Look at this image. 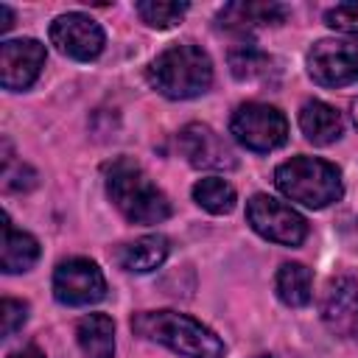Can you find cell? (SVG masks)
Segmentation results:
<instances>
[{
	"mask_svg": "<svg viewBox=\"0 0 358 358\" xmlns=\"http://www.w3.org/2000/svg\"><path fill=\"white\" fill-rule=\"evenodd\" d=\"M288 17V8L282 3H227L218 14V25L224 31H235V34H246L263 25H280Z\"/></svg>",
	"mask_w": 358,
	"mask_h": 358,
	"instance_id": "cell-13",
	"label": "cell"
},
{
	"mask_svg": "<svg viewBox=\"0 0 358 358\" xmlns=\"http://www.w3.org/2000/svg\"><path fill=\"white\" fill-rule=\"evenodd\" d=\"M148 81L157 92L173 101L196 98L210 90L213 84V62L207 50L193 42H179L165 48L148 64Z\"/></svg>",
	"mask_w": 358,
	"mask_h": 358,
	"instance_id": "cell-3",
	"label": "cell"
},
{
	"mask_svg": "<svg viewBox=\"0 0 358 358\" xmlns=\"http://www.w3.org/2000/svg\"><path fill=\"white\" fill-rule=\"evenodd\" d=\"M76 336L87 358H115V324L106 313H87L78 322Z\"/></svg>",
	"mask_w": 358,
	"mask_h": 358,
	"instance_id": "cell-17",
	"label": "cell"
},
{
	"mask_svg": "<svg viewBox=\"0 0 358 358\" xmlns=\"http://www.w3.org/2000/svg\"><path fill=\"white\" fill-rule=\"evenodd\" d=\"M324 22L338 34L358 36V3H338V6L327 8Z\"/></svg>",
	"mask_w": 358,
	"mask_h": 358,
	"instance_id": "cell-22",
	"label": "cell"
},
{
	"mask_svg": "<svg viewBox=\"0 0 358 358\" xmlns=\"http://www.w3.org/2000/svg\"><path fill=\"white\" fill-rule=\"evenodd\" d=\"M106 193L131 224H159L171 215L168 196L145 176V171L120 157L106 165Z\"/></svg>",
	"mask_w": 358,
	"mask_h": 358,
	"instance_id": "cell-2",
	"label": "cell"
},
{
	"mask_svg": "<svg viewBox=\"0 0 358 358\" xmlns=\"http://www.w3.org/2000/svg\"><path fill=\"white\" fill-rule=\"evenodd\" d=\"M179 148H182L185 159L193 168H207V171H229V168H235L232 148L207 123H187L179 131Z\"/></svg>",
	"mask_w": 358,
	"mask_h": 358,
	"instance_id": "cell-11",
	"label": "cell"
},
{
	"mask_svg": "<svg viewBox=\"0 0 358 358\" xmlns=\"http://www.w3.org/2000/svg\"><path fill=\"white\" fill-rule=\"evenodd\" d=\"M271 64H274V59H271L268 53H263V50L252 48V45L235 48V50L229 53V70H232V76H235V78H241V81L266 78V76L274 70Z\"/></svg>",
	"mask_w": 358,
	"mask_h": 358,
	"instance_id": "cell-20",
	"label": "cell"
},
{
	"mask_svg": "<svg viewBox=\"0 0 358 358\" xmlns=\"http://www.w3.org/2000/svg\"><path fill=\"white\" fill-rule=\"evenodd\" d=\"M48 34H50V42L56 45V50L76 62H92L103 50V28L81 11L59 14L50 22Z\"/></svg>",
	"mask_w": 358,
	"mask_h": 358,
	"instance_id": "cell-8",
	"label": "cell"
},
{
	"mask_svg": "<svg viewBox=\"0 0 358 358\" xmlns=\"http://www.w3.org/2000/svg\"><path fill=\"white\" fill-rule=\"evenodd\" d=\"M299 129L313 145H330L341 137V115L324 101H308L299 109Z\"/></svg>",
	"mask_w": 358,
	"mask_h": 358,
	"instance_id": "cell-15",
	"label": "cell"
},
{
	"mask_svg": "<svg viewBox=\"0 0 358 358\" xmlns=\"http://www.w3.org/2000/svg\"><path fill=\"white\" fill-rule=\"evenodd\" d=\"M53 296L62 305L84 308L95 305L106 296V280L98 268V263L87 257H67L53 271Z\"/></svg>",
	"mask_w": 358,
	"mask_h": 358,
	"instance_id": "cell-7",
	"label": "cell"
},
{
	"mask_svg": "<svg viewBox=\"0 0 358 358\" xmlns=\"http://www.w3.org/2000/svg\"><path fill=\"white\" fill-rule=\"evenodd\" d=\"M308 73L322 87H347L358 81V45L322 39L308 50Z\"/></svg>",
	"mask_w": 358,
	"mask_h": 358,
	"instance_id": "cell-9",
	"label": "cell"
},
{
	"mask_svg": "<svg viewBox=\"0 0 358 358\" xmlns=\"http://www.w3.org/2000/svg\"><path fill=\"white\" fill-rule=\"evenodd\" d=\"M229 134L249 151L266 154L288 140V120L277 106L241 103L229 117Z\"/></svg>",
	"mask_w": 358,
	"mask_h": 358,
	"instance_id": "cell-5",
	"label": "cell"
},
{
	"mask_svg": "<svg viewBox=\"0 0 358 358\" xmlns=\"http://www.w3.org/2000/svg\"><path fill=\"white\" fill-rule=\"evenodd\" d=\"M193 201L213 213V215H227L235 210V187L227 182V179H218V176H207V179H199L193 185Z\"/></svg>",
	"mask_w": 358,
	"mask_h": 358,
	"instance_id": "cell-19",
	"label": "cell"
},
{
	"mask_svg": "<svg viewBox=\"0 0 358 358\" xmlns=\"http://www.w3.org/2000/svg\"><path fill=\"white\" fill-rule=\"evenodd\" d=\"M131 330L185 358H224V341L199 319L179 310H140L131 316Z\"/></svg>",
	"mask_w": 358,
	"mask_h": 358,
	"instance_id": "cell-1",
	"label": "cell"
},
{
	"mask_svg": "<svg viewBox=\"0 0 358 358\" xmlns=\"http://www.w3.org/2000/svg\"><path fill=\"white\" fill-rule=\"evenodd\" d=\"M257 358H271V355H257Z\"/></svg>",
	"mask_w": 358,
	"mask_h": 358,
	"instance_id": "cell-27",
	"label": "cell"
},
{
	"mask_svg": "<svg viewBox=\"0 0 358 358\" xmlns=\"http://www.w3.org/2000/svg\"><path fill=\"white\" fill-rule=\"evenodd\" d=\"M274 288H277V296H280L288 308H302V305H308L310 296H313V277H310V268L302 266V263H282L280 271H277Z\"/></svg>",
	"mask_w": 358,
	"mask_h": 358,
	"instance_id": "cell-18",
	"label": "cell"
},
{
	"mask_svg": "<svg viewBox=\"0 0 358 358\" xmlns=\"http://www.w3.org/2000/svg\"><path fill=\"white\" fill-rule=\"evenodd\" d=\"M8 358H45V352H42L36 344H25L22 350H14V352H8Z\"/></svg>",
	"mask_w": 358,
	"mask_h": 358,
	"instance_id": "cell-24",
	"label": "cell"
},
{
	"mask_svg": "<svg viewBox=\"0 0 358 358\" xmlns=\"http://www.w3.org/2000/svg\"><path fill=\"white\" fill-rule=\"evenodd\" d=\"M39 260V241L22 229H17L3 213V241H0V266L6 274H20L28 271Z\"/></svg>",
	"mask_w": 358,
	"mask_h": 358,
	"instance_id": "cell-14",
	"label": "cell"
},
{
	"mask_svg": "<svg viewBox=\"0 0 358 358\" xmlns=\"http://www.w3.org/2000/svg\"><path fill=\"white\" fill-rule=\"evenodd\" d=\"M246 221L260 238L282 246H299L308 235V221L294 207L266 193H257L246 201Z\"/></svg>",
	"mask_w": 358,
	"mask_h": 358,
	"instance_id": "cell-6",
	"label": "cell"
},
{
	"mask_svg": "<svg viewBox=\"0 0 358 358\" xmlns=\"http://www.w3.org/2000/svg\"><path fill=\"white\" fill-rule=\"evenodd\" d=\"M137 14L151 28H171L187 14V3H168V0H143L137 3Z\"/></svg>",
	"mask_w": 358,
	"mask_h": 358,
	"instance_id": "cell-21",
	"label": "cell"
},
{
	"mask_svg": "<svg viewBox=\"0 0 358 358\" xmlns=\"http://www.w3.org/2000/svg\"><path fill=\"white\" fill-rule=\"evenodd\" d=\"M168 238L165 235H143L131 243H123L117 249V263L126 271L134 274H148L154 268H159L168 257Z\"/></svg>",
	"mask_w": 358,
	"mask_h": 358,
	"instance_id": "cell-16",
	"label": "cell"
},
{
	"mask_svg": "<svg viewBox=\"0 0 358 358\" xmlns=\"http://www.w3.org/2000/svg\"><path fill=\"white\" fill-rule=\"evenodd\" d=\"M11 25H14V11H11L6 3H0V31L6 34Z\"/></svg>",
	"mask_w": 358,
	"mask_h": 358,
	"instance_id": "cell-25",
	"label": "cell"
},
{
	"mask_svg": "<svg viewBox=\"0 0 358 358\" xmlns=\"http://www.w3.org/2000/svg\"><path fill=\"white\" fill-rule=\"evenodd\" d=\"M45 67V45L36 39H8L0 45V84L3 90H28Z\"/></svg>",
	"mask_w": 358,
	"mask_h": 358,
	"instance_id": "cell-10",
	"label": "cell"
},
{
	"mask_svg": "<svg viewBox=\"0 0 358 358\" xmlns=\"http://www.w3.org/2000/svg\"><path fill=\"white\" fill-rule=\"evenodd\" d=\"M277 190L310 210H322L344 196L341 171L319 157H291L274 171Z\"/></svg>",
	"mask_w": 358,
	"mask_h": 358,
	"instance_id": "cell-4",
	"label": "cell"
},
{
	"mask_svg": "<svg viewBox=\"0 0 358 358\" xmlns=\"http://www.w3.org/2000/svg\"><path fill=\"white\" fill-rule=\"evenodd\" d=\"M350 115H352V123H355V129H358V98L350 103Z\"/></svg>",
	"mask_w": 358,
	"mask_h": 358,
	"instance_id": "cell-26",
	"label": "cell"
},
{
	"mask_svg": "<svg viewBox=\"0 0 358 358\" xmlns=\"http://www.w3.org/2000/svg\"><path fill=\"white\" fill-rule=\"evenodd\" d=\"M322 319L327 330L338 338L358 341V282L350 277H336L322 294Z\"/></svg>",
	"mask_w": 358,
	"mask_h": 358,
	"instance_id": "cell-12",
	"label": "cell"
},
{
	"mask_svg": "<svg viewBox=\"0 0 358 358\" xmlns=\"http://www.w3.org/2000/svg\"><path fill=\"white\" fill-rule=\"evenodd\" d=\"M25 319H28V305L25 302L11 299V296H6L0 302V333H3V338H8L11 333H17L25 324Z\"/></svg>",
	"mask_w": 358,
	"mask_h": 358,
	"instance_id": "cell-23",
	"label": "cell"
}]
</instances>
